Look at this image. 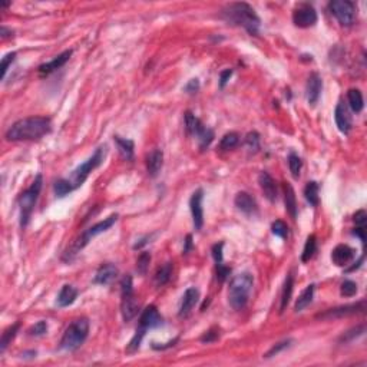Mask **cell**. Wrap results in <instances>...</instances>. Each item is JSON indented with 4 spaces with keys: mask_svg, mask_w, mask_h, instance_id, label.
Instances as JSON below:
<instances>
[{
    "mask_svg": "<svg viewBox=\"0 0 367 367\" xmlns=\"http://www.w3.org/2000/svg\"><path fill=\"white\" fill-rule=\"evenodd\" d=\"M364 231H366L364 227H356V228L353 229V234H354V235H357V237L361 240V243H363V244L366 243V234H364Z\"/></svg>",
    "mask_w": 367,
    "mask_h": 367,
    "instance_id": "cell-52",
    "label": "cell"
},
{
    "mask_svg": "<svg viewBox=\"0 0 367 367\" xmlns=\"http://www.w3.org/2000/svg\"><path fill=\"white\" fill-rule=\"evenodd\" d=\"M347 100H349V105L352 108L353 112L360 114L363 111L364 100H363V95H361V92L359 89H354V88L349 89V92H347Z\"/></svg>",
    "mask_w": 367,
    "mask_h": 367,
    "instance_id": "cell-28",
    "label": "cell"
},
{
    "mask_svg": "<svg viewBox=\"0 0 367 367\" xmlns=\"http://www.w3.org/2000/svg\"><path fill=\"white\" fill-rule=\"evenodd\" d=\"M271 231H273V234L277 235V237H280V238L289 237V227H287V224L281 221V220H277V221L273 222V225H271Z\"/></svg>",
    "mask_w": 367,
    "mask_h": 367,
    "instance_id": "cell-41",
    "label": "cell"
},
{
    "mask_svg": "<svg viewBox=\"0 0 367 367\" xmlns=\"http://www.w3.org/2000/svg\"><path fill=\"white\" fill-rule=\"evenodd\" d=\"M258 184L261 187V191L264 192L266 198L270 201V202H275L277 199V185H275V181L273 179V176L270 175L268 172L263 171L258 176Z\"/></svg>",
    "mask_w": 367,
    "mask_h": 367,
    "instance_id": "cell-22",
    "label": "cell"
},
{
    "mask_svg": "<svg viewBox=\"0 0 367 367\" xmlns=\"http://www.w3.org/2000/svg\"><path fill=\"white\" fill-rule=\"evenodd\" d=\"M220 338V330L217 329V327H213V329H209L208 331H205L202 336H201V343H214Z\"/></svg>",
    "mask_w": 367,
    "mask_h": 367,
    "instance_id": "cell-44",
    "label": "cell"
},
{
    "mask_svg": "<svg viewBox=\"0 0 367 367\" xmlns=\"http://www.w3.org/2000/svg\"><path fill=\"white\" fill-rule=\"evenodd\" d=\"M234 204L245 215H254L257 214V211H258L255 199L252 198L248 192H238L235 198H234Z\"/></svg>",
    "mask_w": 367,
    "mask_h": 367,
    "instance_id": "cell-18",
    "label": "cell"
},
{
    "mask_svg": "<svg viewBox=\"0 0 367 367\" xmlns=\"http://www.w3.org/2000/svg\"><path fill=\"white\" fill-rule=\"evenodd\" d=\"M15 59H16V52H10V54H8L3 59H2V68H0L2 69V79H5L9 66L15 62Z\"/></svg>",
    "mask_w": 367,
    "mask_h": 367,
    "instance_id": "cell-45",
    "label": "cell"
},
{
    "mask_svg": "<svg viewBox=\"0 0 367 367\" xmlns=\"http://www.w3.org/2000/svg\"><path fill=\"white\" fill-rule=\"evenodd\" d=\"M245 146L248 148L250 152H257L260 149V135L258 132H250L245 137Z\"/></svg>",
    "mask_w": 367,
    "mask_h": 367,
    "instance_id": "cell-39",
    "label": "cell"
},
{
    "mask_svg": "<svg viewBox=\"0 0 367 367\" xmlns=\"http://www.w3.org/2000/svg\"><path fill=\"white\" fill-rule=\"evenodd\" d=\"M199 300V291L195 287H190L187 289L182 296V301H181V306H179V311L178 316L181 319H185L191 314L192 308L197 306Z\"/></svg>",
    "mask_w": 367,
    "mask_h": 367,
    "instance_id": "cell-15",
    "label": "cell"
},
{
    "mask_svg": "<svg viewBox=\"0 0 367 367\" xmlns=\"http://www.w3.org/2000/svg\"><path fill=\"white\" fill-rule=\"evenodd\" d=\"M164 165V152L161 149H153L149 152V155L146 156V171L149 176H155L160 174V171L162 169Z\"/></svg>",
    "mask_w": 367,
    "mask_h": 367,
    "instance_id": "cell-23",
    "label": "cell"
},
{
    "mask_svg": "<svg viewBox=\"0 0 367 367\" xmlns=\"http://www.w3.org/2000/svg\"><path fill=\"white\" fill-rule=\"evenodd\" d=\"M19 329H20V323H15L13 326H10V327H8V329L3 331L2 340H0V353L6 352L8 346L12 343V340L16 337Z\"/></svg>",
    "mask_w": 367,
    "mask_h": 367,
    "instance_id": "cell-31",
    "label": "cell"
},
{
    "mask_svg": "<svg viewBox=\"0 0 367 367\" xmlns=\"http://www.w3.org/2000/svg\"><path fill=\"white\" fill-rule=\"evenodd\" d=\"M149 263H151V254L148 251H144L137 260V271L141 275H146L148 268H149Z\"/></svg>",
    "mask_w": 367,
    "mask_h": 367,
    "instance_id": "cell-38",
    "label": "cell"
},
{
    "mask_svg": "<svg viewBox=\"0 0 367 367\" xmlns=\"http://www.w3.org/2000/svg\"><path fill=\"white\" fill-rule=\"evenodd\" d=\"M47 333V323L46 321H38L36 324H33L31 329L28 330V336L31 337H39L43 336Z\"/></svg>",
    "mask_w": 367,
    "mask_h": 367,
    "instance_id": "cell-43",
    "label": "cell"
},
{
    "mask_svg": "<svg viewBox=\"0 0 367 367\" xmlns=\"http://www.w3.org/2000/svg\"><path fill=\"white\" fill-rule=\"evenodd\" d=\"M185 128H187V132L195 137L198 139L199 142V148L201 149H205L209 146V144L213 142L214 139V132L206 128L204 123L199 121L198 118L192 112H185Z\"/></svg>",
    "mask_w": 367,
    "mask_h": 367,
    "instance_id": "cell-9",
    "label": "cell"
},
{
    "mask_svg": "<svg viewBox=\"0 0 367 367\" xmlns=\"http://www.w3.org/2000/svg\"><path fill=\"white\" fill-rule=\"evenodd\" d=\"M73 54V50L72 49H69V50H65V52H62L61 55H58L56 58H55L54 61L47 62V63H43V65H40L39 66V73L42 75V76H47V75H50L52 72H55L56 69H61L66 62L70 59V56Z\"/></svg>",
    "mask_w": 367,
    "mask_h": 367,
    "instance_id": "cell-19",
    "label": "cell"
},
{
    "mask_svg": "<svg viewBox=\"0 0 367 367\" xmlns=\"http://www.w3.org/2000/svg\"><path fill=\"white\" fill-rule=\"evenodd\" d=\"M293 23L301 29L314 26L317 23V12L313 8V5H310V3L297 5L293 10Z\"/></svg>",
    "mask_w": 367,
    "mask_h": 367,
    "instance_id": "cell-11",
    "label": "cell"
},
{
    "mask_svg": "<svg viewBox=\"0 0 367 367\" xmlns=\"http://www.w3.org/2000/svg\"><path fill=\"white\" fill-rule=\"evenodd\" d=\"M162 324H164V319L158 311V308L155 306H148L139 317L138 329L144 330L146 333L149 329H156V327H161Z\"/></svg>",
    "mask_w": 367,
    "mask_h": 367,
    "instance_id": "cell-13",
    "label": "cell"
},
{
    "mask_svg": "<svg viewBox=\"0 0 367 367\" xmlns=\"http://www.w3.org/2000/svg\"><path fill=\"white\" fill-rule=\"evenodd\" d=\"M293 287H294V278H293V275L289 274L285 278V283H284L283 293H281V304H280L281 313L287 308L289 303H290L291 296H293Z\"/></svg>",
    "mask_w": 367,
    "mask_h": 367,
    "instance_id": "cell-30",
    "label": "cell"
},
{
    "mask_svg": "<svg viewBox=\"0 0 367 367\" xmlns=\"http://www.w3.org/2000/svg\"><path fill=\"white\" fill-rule=\"evenodd\" d=\"M172 263H165L164 266H161L158 268V271H156V274H155V284H156V287H162V285H165V284L168 283L169 280H171V275H172Z\"/></svg>",
    "mask_w": 367,
    "mask_h": 367,
    "instance_id": "cell-29",
    "label": "cell"
},
{
    "mask_svg": "<svg viewBox=\"0 0 367 367\" xmlns=\"http://www.w3.org/2000/svg\"><path fill=\"white\" fill-rule=\"evenodd\" d=\"M284 201H285V209L290 214L293 220L297 218V198H296V192L293 190L291 184H284Z\"/></svg>",
    "mask_w": 367,
    "mask_h": 367,
    "instance_id": "cell-24",
    "label": "cell"
},
{
    "mask_svg": "<svg viewBox=\"0 0 367 367\" xmlns=\"http://www.w3.org/2000/svg\"><path fill=\"white\" fill-rule=\"evenodd\" d=\"M198 89H199L198 79H191L188 84L185 85V88H184V91L188 92V93H195V92H198Z\"/></svg>",
    "mask_w": 367,
    "mask_h": 367,
    "instance_id": "cell-50",
    "label": "cell"
},
{
    "mask_svg": "<svg viewBox=\"0 0 367 367\" xmlns=\"http://www.w3.org/2000/svg\"><path fill=\"white\" fill-rule=\"evenodd\" d=\"M54 191L56 194V197H65V195H68L69 192L75 191L73 188H72V185L69 182L68 179H65V178H61V179H58L56 182L54 184Z\"/></svg>",
    "mask_w": 367,
    "mask_h": 367,
    "instance_id": "cell-36",
    "label": "cell"
},
{
    "mask_svg": "<svg viewBox=\"0 0 367 367\" xmlns=\"http://www.w3.org/2000/svg\"><path fill=\"white\" fill-rule=\"evenodd\" d=\"M191 245H192V237L191 235H187V241H185V247H184V254H187V252L190 251Z\"/></svg>",
    "mask_w": 367,
    "mask_h": 367,
    "instance_id": "cell-54",
    "label": "cell"
},
{
    "mask_svg": "<svg viewBox=\"0 0 367 367\" xmlns=\"http://www.w3.org/2000/svg\"><path fill=\"white\" fill-rule=\"evenodd\" d=\"M254 287V277L250 273H240L229 281L228 303L234 310H244Z\"/></svg>",
    "mask_w": 367,
    "mask_h": 367,
    "instance_id": "cell-3",
    "label": "cell"
},
{
    "mask_svg": "<svg viewBox=\"0 0 367 367\" xmlns=\"http://www.w3.org/2000/svg\"><path fill=\"white\" fill-rule=\"evenodd\" d=\"M334 119H336V125L338 130L347 135L352 130V116L349 114V109L344 105L343 102H338L334 111Z\"/></svg>",
    "mask_w": 367,
    "mask_h": 367,
    "instance_id": "cell-16",
    "label": "cell"
},
{
    "mask_svg": "<svg viewBox=\"0 0 367 367\" xmlns=\"http://www.w3.org/2000/svg\"><path fill=\"white\" fill-rule=\"evenodd\" d=\"M121 313L125 323H129L138 316L139 311V303L134 294V284H132V277L125 275L121 281Z\"/></svg>",
    "mask_w": 367,
    "mask_h": 367,
    "instance_id": "cell-7",
    "label": "cell"
},
{
    "mask_svg": "<svg viewBox=\"0 0 367 367\" xmlns=\"http://www.w3.org/2000/svg\"><path fill=\"white\" fill-rule=\"evenodd\" d=\"M222 248H224V243H218L213 247V257H214L215 266L224 264V258H222Z\"/></svg>",
    "mask_w": 367,
    "mask_h": 367,
    "instance_id": "cell-46",
    "label": "cell"
},
{
    "mask_svg": "<svg viewBox=\"0 0 367 367\" xmlns=\"http://www.w3.org/2000/svg\"><path fill=\"white\" fill-rule=\"evenodd\" d=\"M240 142V135L237 132H228L221 138V142H220V149L221 151H229V149H234Z\"/></svg>",
    "mask_w": 367,
    "mask_h": 367,
    "instance_id": "cell-34",
    "label": "cell"
},
{
    "mask_svg": "<svg viewBox=\"0 0 367 367\" xmlns=\"http://www.w3.org/2000/svg\"><path fill=\"white\" fill-rule=\"evenodd\" d=\"M321 89H323V81L319 73H311L308 81H307V100L310 105H316L320 98Z\"/></svg>",
    "mask_w": 367,
    "mask_h": 367,
    "instance_id": "cell-20",
    "label": "cell"
},
{
    "mask_svg": "<svg viewBox=\"0 0 367 367\" xmlns=\"http://www.w3.org/2000/svg\"><path fill=\"white\" fill-rule=\"evenodd\" d=\"M119 274V270L116 266L114 264H103V266H100L99 270L96 271V274H95V278H93V283L95 284H100V285H108V284H111L114 281L115 278L118 277Z\"/></svg>",
    "mask_w": 367,
    "mask_h": 367,
    "instance_id": "cell-21",
    "label": "cell"
},
{
    "mask_svg": "<svg viewBox=\"0 0 367 367\" xmlns=\"http://www.w3.org/2000/svg\"><path fill=\"white\" fill-rule=\"evenodd\" d=\"M178 340H179V337H175L174 340H171L168 343H164V344L152 343V349L153 350H165V349H169V347H174V346L178 343Z\"/></svg>",
    "mask_w": 367,
    "mask_h": 367,
    "instance_id": "cell-49",
    "label": "cell"
},
{
    "mask_svg": "<svg viewBox=\"0 0 367 367\" xmlns=\"http://www.w3.org/2000/svg\"><path fill=\"white\" fill-rule=\"evenodd\" d=\"M353 221L356 222L357 227H366V221H367V214L364 209H360L357 211L356 214L353 215Z\"/></svg>",
    "mask_w": 367,
    "mask_h": 367,
    "instance_id": "cell-48",
    "label": "cell"
},
{
    "mask_svg": "<svg viewBox=\"0 0 367 367\" xmlns=\"http://www.w3.org/2000/svg\"><path fill=\"white\" fill-rule=\"evenodd\" d=\"M289 167H290V172L293 178H296L297 179L298 176H300V171H301V167H303V161L301 158L296 155L294 152H291L289 155Z\"/></svg>",
    "mask_w": 367,
    "mask_h": 367,
    "instance_id": "cell-37",
    "label": "cell"
},
{
    "mask_svg": "<svg viewBox=\"0 0 367 367\" xmlns=\"http://www.w3.org/2000/svg\"><path fill=\"white\" fill-rule=\"evenodd\" d=\"M52 130V122L46 116H29L16 121L8 130L6 139L12 142L19 141H35L45 137Z\"/></svg>",
    "mask_w": 367,
    "mask_h": 367,
    "instance_id": "cell-1",
    "label": "cell"
},
{
    "mask_svg": "<svg viewBox=\"0 0 367 367\" xmlns=\"http://www.w3.org/2000/svg\"><path fill=\"white\" fill-rule=\"evenodd\" d=\"M118 217H119L118 214L109 215V217L105 218L103 221L96 222L95 225H92L91 228H88L86 231H85V232H82V235H81V237L77 238L76 241H75V244H73L72 250H70V254H68V255H75V254H77V252L81 251L82 248H85V247L88 245V243L91 241L92 238H95L96 235H99V234H102V232L108 231V229L114 225L115 222L118 221Z\"/></svg>",
    "mask_w": 367,
    "mask_h": 367,
    "instance_id": "cell-8",
    "label": "cell"
},
{
    "mask_svg": "<svg viewBox=\"0 0 367 367\" xmlns=\"http://www.w3.org/2000/svg\"><path fill=\"white\" fill-rule=\"evenodd\" d=\"M354 254L356 252H354L352 247H349V245L346 244H340L331 251V261H333V264H336L337 267H344V266H347L354 258Z\"/></svg>",
    "mask_w": 367,
    "mask_h": 367,
    "instance_id": "cell-17",
    "label": "cell"
},
{
    "mask_svg": "<svg viewBox=\"0 0 367 367\" xmlns=\"http://www.w3.org/2000/svg\"><path fill=\"white\" fill-rule=\"evenodd\" d=\"M293 343V340L291 338H287V340H283V342H280V343H277L275 346H273L270 350H268L266 354H264V357L266 359H270V357H273V356H277V354H280L281 352H284L285 349H289Z\"/></svg>",
    "mask_w": 367,
    "mask_h": 367,
    "instance_id": "cell-40",
    "label": "cell"
},
{
    "mask_svg": "<svg viewBox=\"0 0 367 367\" xmlns=\"http://www.w3.org/2000/svg\"><path fill=\"white\" fill-rule=\"evenodd\" d=\"M314 287H316L314 284H310V285H307L306 290L300 294V297H298L297 301H296V306H294V311H296V313L303 311L304 308H307V307L311 304L314 297Z\"/></svg>",
    "mask_w": 367,
    "mask_h": 367,
    "instance_id": "cell-27",
    "label": "cell"
},
{
    "mask_svg": "<svg viewBox=\"0 0 367 367\" xmlns=\"http://www.w3.org/2000/svg\"><path fill=\"white\" fill-rule=\"evenodd\" d=\"M229 273H231V268L227 267V266H224V264L217 266V280H218L220 283L225 281V278L228 277Z\"/></svg>",
    "mask_w": 367,
    "mask_h": 367,
    "instance_id": "cell-47",
    "label": "cell"
},
{
    "mask_svg": "<svg viewBox=\"0 0 367 367\" xmlns=\"http://www.w3.org/2000/svg\"><path fill=\"white\" fill-rule=\"evenodd\" d=\"M364 331H366L364 324L357 326V327H353V329H350L349 331L343 333V334L340 336V338H338V342H340V343H350V342H353L354 338L363 336V333H364Z\"/></svg>",
    "mask_w": 367,
    "mask_h": 367,
    "instance_id": "cell-35",
    "label": "cell"
},
{
    "mask_svg": "<svg viewBox=\"0 0 367 367\" xmlns=\"http://www.w3.org/2000/svg\"><path fill=\"white\" fill-rule=\"evenodd\" d=\"M0 6H2V9H6L10 6V2H8V3H0Z\"/></svg>",
    "mask_w": 367,
    "mask_h": 367,
    "instance_id": "cell-55",
    "label": "cell"
},
{
    "mask_svg": "<svg viewBox=\"0 0 367 367\" xmlns=\"http://www.w3.org/2000/svg\"><path fill=\"white\" fill-rule=\"evenodd\" d=\"M304 197H306L307 202L311 206H317L320 199H319V184L316 181H310L307 182L306 188H304Z\"/></svg>",
    "mask_w": 367,
    "mask_h": 367,
    "instance_id": "cell-32",
    "label": "cell"
},
{
    "mask_svg": "<svg viewBox=\"0 0 367 367\" xmlns=\"http://www.w3.org/2000/svg\"><path fill=\"white\" fill-rule=\"evenodd\" d=\"M316 251H317V238L311 234V235L307 237L306 245H304V250H303V254H301V261L307 263V261L311 260Z\"/></svg>",
    "mask_w": 367,
    "mask_h": 367,
    "instance_id": "cell-33",
    "label": "cell"
},
{
    "mask_svg": "<svg viewBox=\"0 0 367 367\" xmlns=\"http://www.w3.org/2000/svg\"><path fill=\"white\" fill-rule=\"evenodd\" d=\"M88 334H89V320L86 317L76 319L69 324L68 329L65 330L61 343H59V349L66 350V352H75L85 343V340L88 338Z\"/></svg>",
    "mask_w": 367,
    "mask_h": 367,
    "instance_id": "cell-4",
    "label": "cell"
},
{
    "mask_svg": "<svg viewBox=\"0 0 367 367\" xmlns=\"http://www.w3.org/2000/svg\"><path fill=\"white\" fill-rule=\"evenodd\" d=\"M105 153H107V146H99V148L93 152L91 158H88L84 164H81V165L72 172V175H70L68 181L70 182L73 190L82 187V184L88 179V176L91 175L92 171H95V169L98 168L100 164L103 162Z\"/></svg>",
    "mask_w": 367,
    "mask_h": 367,
    "instance_id": "cell-6",
    "label": "cell"
},
{
    "mask_svg": "<svg viewBox=\"0 0 367 367\" xmlns=\"http://www.w3.org/2000/svg\"><path fill=\"white\" fill-rule=\"evenodd\" d=\"M0 35H2V39H3V40H5V39H8V38H13V31L8 29L6 26H2Z\"/></svg>",
    "mask_w": 367,
    "mask_h": 367,
    "instance_id": "cell-53",
    "label": "cell"
},
{
    "mask_svg": "<svg viewBox=\"0 0 367 367\" xmlns=\"http://www.w3.org/2000/svg\"><path fill=\"white\" fill-rule=\"evenodd\" d=\"M202 198H204V191L199 188L194 192L190 199V209H191L192 222H194V228L197 231H201L204 225V209H202Z\"/></svg>",
    "mask_w": 367,
    "mask_h": 367,
    "instance_id": "cell-14",
    "label": "cell"
},
{
    "mask_svg": "<svg viewBox=\"0 0 367 367\" xmlns=\"http://www.w3.org/2000/svg\"><path fill=\"white\" fill-rule=\"evenodd\" d=\"M114 139L115 142H116V146H118L119 155L122 156L123 160L126 161L134 160V149H135L134 141L125 139V138H121V137H114Z\"/></svg>",
    "mask_w": 367,
    "mask_h": 367,
    "instance_id": "cell-26",
    "label": "cell"
},
{
    "mask_svg": "<svg viewBox=\"0 0 367 367\" xmlns=\"http://www.w3.org/2000/svg\"><path fill=\"white\" fill-rule=\"evenodd\" d=\"M232 75V69H225V70H222L221 75H220V88H224L225 84L229 81V77Z\"/></svg>",
    "mask_w": 367,
    "mask_h": 367,
    "instance_id": "cell-51",
    "label": "cell"
},
{
    "mask_svg": "<svg viewBox=\"0 0 367 367\" xmlns=\"http://www.w3.org/2000/svg\"><path fill=\"white\" fill-rule=\"evenodd\" d=\"M329 10L331 15L336 17L342 26H352L356 22L357 10L353 2L349 0H333L329 3Z\"/></svg>",
    "mask_w": 367,
    "mask_h": 367,
    "instance_id": "cell-10",
    "label": "cell"
},
{
    "mask_svg": "<svg viewBox=\"0 0 367 367\" xmlns=\"http://www.w3.org/2000/svg\"><path fill=\"white\" fill-rule=\"evenodd\" d=\"M77 297V290L73 287V285H63L59 291V294H58V300H56V303H58V306L59 307H68L70 304H73L75 303V300Z\"/></svg>",
    "mask_w": 367,
    "mask_h": 367,
    "instance_id": "cell-25",
    "label": "cell"
},
{
    "mask_svg": "<svg viewBox=\"0 0 367 367\" xmlns=\"http://www.w3.org/2000/svg\"><path fill=\"white\" fill-rule=\"evenodd\" d=\"M366 310V301L361 300L354 304H347V306H340L336 308H330L326 313L319 314L317 317L321 320H331V319H342L346 316H353V314L363 313Z\"/></svg>",
    "mask_w": 367,
    "mask_h": 367,
    "instance_id": "cell-12",
    "label": "cell"
},
{
    "mask_svg": "<svg viewBox=\"0 0 367 367\" xmlns=\"http://www.w3.org/2000/svg\"><path fill=\"white\" fill-rule=\"evenodd\" d=\"M222 19L229 24L241 26L250 35L257 36L260 31V17L248 3H231L222 10Z\"/></svg>",
    "mask_w": 367,
    "mask_h": 367,
    "instance_id": "cell-2",
    "label": "cell"
},
{
    "mask_svg": "<svg viewBox=\"0 0 367 367\" xmlns=\"http://www.w3.org/2000/svg\"><path fill=\"white\" fill-rule=\"evenodd\" d=\"M340 293H342L343 297H353L357 293V284L352 280H344L342 287H340Z\"/></svg>",
    "mask_w": 367,
    "mask_h": 367,
    "instance_id": "cell-42",
    "label": "cell"
},
{
    "mask_svg": "<svg viewBox=\"0 0 367 367\" xmlns=\"http://www.w3.org/2000/svg\"><path fill=\"white\" fill-rule=\"evenodd\" d=\"M42 184H43L42 174H38L31 187L28 190H24L19 195V198H17V204H19V208H20V227L22 228H26L29 221H31L32 213L35 209V205L38 202L39 194H40V190H42Z\"/></svg>",
    "mask_w": 367,
    "mask_h": 367,
    "instance_id": "cell-5",
    "label": "cell"
}]
</instances>
